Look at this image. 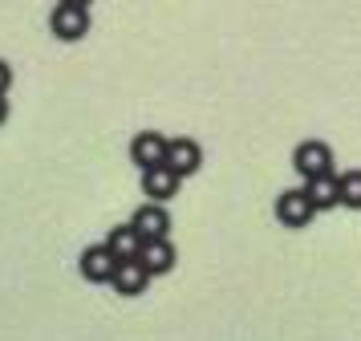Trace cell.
Returning a JSON list of instances; mask_svg holds the SVG:
<instances>
[{"label": "cell", "mask_w": 361, "mask_h": 341, "mask_svg": "<svg viewBox=\"0 0 361 341\" xmlns=\"http://www.w3.org/2000/svg\"><path fill=\"white\" fill-rule=\"evenodd\" d=\"M8 85H13V65L0 57V94H8Z\"/></svg>", "instance_id": "14"}, {"label": "cell", "mask_w": 361, "mask_h": 341, "mask_svg": "<svg viewBox=\"0 0 361 341\" xmlns=\"http://www.w3.org/2000/svg\"><path fill=\"white\" fill-rule=\"evenodd\" d=\"M166 167L179 179L195 175L199 167H203V146H199L195 138H171V143H166Z\"/></svg>", "instance_id": "7"}, {"label": "cell", "mask_w": 361, "mask_h": 341, "mask_svg": "<svg viewBox=\"0 0 361 341\" xmlns=\"http://www.w3.org/2000/svg\"><path fill=\"white\" fill-rule=\"evenodd\" d=\"M130 224L138 227L142 240H166V236H171V211H166L163 203L147 199V203L130 215Z\"/></svg>", "instance_id": "6"}, {"label": "cell", "mask_w": 361, "mask_h": 341, "mask_svg": "<svg viewBox=\"0 0 361 341\" xmlns=\"http://www.w3.org/2000/svg\"><path fill=\"white\" fill-rule=\"evenodd\" d=\"M179 183H183V179L175 175L166 162H163V167H150V171H142V195H147V199H154V203H166L171 195L179 191Z\"/></svg>", "instance_id": "9"}, {"label": "cell", "mask_w": 361, "mask_h": 341, "mask_svg": "<svg viewBox=\"0 0 361 341\" xmlns=\"http://www.w3.org/2000/svg\"><path fill=\"white\" fill-rule=\"evenodd\" d=\"M49 32L57 37V41H66V45H73V41H82L85 32H90V8H82V4H53L49 13Z\"/></svg>", "instance_id": "1"}, {"label": "cell", "mask_w": 361, "mask_h": 341, "mask_svg": "<svg viewBox=\"0 0 361 341\" xmlns=\"http://www.w3.org/2000/svg\"><path fill=\"white\" fill-rule=\"evenodd\" d=\"M142 236H138V227L126 220V224H118V227H110V236H106V248L114 252L118 260H134L138 252H142Z\"/></svg>", "instance_id": "12"}, {"label": "cell", "mask_w": 361, "mask_h": 341, "mask_svg": "<svg viewBox=\"0 0 361 341\" xmlns=\"http://www.w3.org/2000/svg\"><path fill=\"white\" fill-rule=\"evenodd\" d=\"M293 167L300 179H317V175H333V146L321 138H305L293 150Z\"/></svg>", "instance_id": "2"}, {"label": "cell", "mask_w": 361, "mask_h": 341, "mask_svg": "<svg viewBox=\"0 0 361 341\" xmlns=\"http://www.w3.org/2000/svg\"><path fill=\"white\" fill-rule=\"evenodd\" d=\"M305 191H309V199H312V208H317V211L341 208V179H337V175L305 179Z\"/></svg>", "instance_id": "11"}, {"label": "cell", "mask_w": 361, "mask_h": 341, "mask_svg": "<svg viewBox=\"0 0 361 341\" xmlns=\"http://www.w3.org/2000/svg\"><path fill=\"white\" fill-rule=\"evenodd\" d=\"M337 179H341V208L361 211V171H345Z\"/></svg>", "instance_id": "13"}, {"label": "cell", "mask_w": 361, "mask_h": 341, "mask_svg": "<svg viewBox=\"0 0 361 341\" xmlns=\"http://www.w3.org/2000/svg\"><path fill=\"white\" fill-rule=\"evenodd\" d=\"M4 118H8V97L0 94V126H4Z\"/></svg>", "instance_id": "15"}, {"label": "cell", "mask_w": 361, "mask_h": 341, "mask_svg": "<svg viewBox=\"0 0 361 341\" xmlns=\"http://www.w3.org/2000/svg\"><path fill=\"white\" fill-rule=\"evenodd\" d=\"M61 4H82V8H90V0H61Z\"/></svg>", "instance_id": "16"}, {"label": "cell", "mask_w": 361, "mask_h": 341, "mask_svg": "<svg viewBox=\"0 0 361 341\" xmlns=\"http://www.w3.org/2000/svg\"><path fill=\"white\" fill-rule=\"evenodd\" d=\"M276 220L284 227H309V220L317 215V208H312V199H309V191L305 187H284V191L276 195Z\"/></svg>", "instance_id": "3"}, {"label": "cell", "mask_w": 361, "mask_h": 341, "mask_svg": "<svg viewBox=\"0 0 361 341\" xmlns=\"http://www.w3.org/2000/svg\"><path fill=\"white\" fill-rule=\"evenodd\" d=\"M166 143H171V138H163L159 130H138V134L130 138V162L138 167V171L163 167L166 162Z\"/></svg>", "instance_id": "5"}, {"label": "cell", "mask_w": 361, "mask_h": 341, "mask_svg": "<svg viewBox=\"0 0 361 341\" xmlns=\"http://www.w3.org/2000/svg\"><path fill=\"white\" fill-rule=\"evenodd\" d=\"M138 260L147 264V273H150V276H166L171 268H175L179 252H175V244H171V236H166V240H147V244H142Z\"/></svg>", "instance_id": "10"}, {"label": "cell", "mask_w": 361, "mask_h": 341, "mask_svg": "<svg viewBox=\"0 0 361 341\" xmlns=\"http://www.w3.org/2000/svg\"><path fill=\"white\" fill-rule=\"evenodd\" d=\"M110 285H114V292H122V297H142V292H147V285H150L147 264H142L138 256H134V260H122Z\"/></svg>", "instance_id": "8"}, {"label": "cell", "mask_w": 361, "mask_h": 341, "mask_svg": "<svg viewBox=\"0 0 361 341\" xmlns=\"http://www.w3.org/2000/svg\"><path fill=\"white\" fill-rule=\"evenodd\" d=\"M118 264H122V260H118L114 252L106 248V240H102V244H90L82 256H78V273H82L90 285H110L114 273H118Z\"/></svg>", "instance_id": "4"}]
</instances>
